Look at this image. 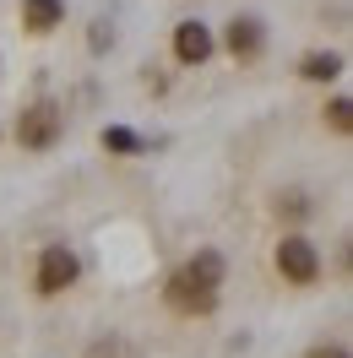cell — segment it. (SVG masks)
Instances as JSON below:
<instances>
[{
  "instance_id": "cell-1",
  "label": "cell",
  "mask_w": 353,
  "mask_h": 358,
  "mask_svg": "<svg viewBox=\"0 0 353 358\" xmlns=\"http://www.w3.org/2000/svg\"><path fill=\"white\" fill-rule=\"evenodd\" d=\"M60 136H66V109H60V103L39 98V103H27V109L17 114V147H22V152H49Z\"/></svg>"
},
{
  "instance_id": "cell-2",
  "label": "cell",
  "mask_w": 353,
  "mask_h": 358,
  "mask_svg": "<svg viewBox=\"0 0 353 358\" xmlns=\"http://www.w3.org/2000/svg\"><path fill=\"white\" fill-rule=\"evenodd\" d=\"M272 261H277V277L293 282V288H315L321 282V250L310 245L305 234H283L277 250H272Z\"/></svg>"
},
{
  "instance_id": "cell-3",
  "label": "cell",
  "mask_w": 353,
  "mask_h": 358,
  "mask_svg": "<svg viewBox=\"0 0 353 358\" xmlns=\"http://www.w3.org/2000/svg\"><path fill=\"white\" fill-rule=\"evenodd\" d=\"M76 255H71L66 245H44L39 250V271H33V288H39V299H60V293L76 282Z\"/></svg>"
},
{
  "instance_id": "cell-4",
  "label": "cell",
  "mask_w": 353,
  "mask_h": 358,
  "mask_svg": "<svg viewBox=\"0 0 353 358\" xmlns=\"http://www.w3.org/2000/svg\"><path fill=\"white\" fill-rule=\"evenodd\" d=\"M163 299H169V310H179V315H212V310H218V293L196 288V282H191L185 271H174V277H169Z\"/></svg>"
},
{
  "instance_id": "cell-5",
  "label": "cell",
  "mask_w": 353,
  "mask_h": 358,
  "mask_svg": "<svg viewBox=\"0 0 353 358\" xmlns=\"http://www.w3.org/2000/svg\"><path fill=\"white\" fill-rule=\"evenodd\" d=\"M212 55V27L207 22H179L174 27V60L179 66H207Z\"/></svg>"
},
{
  "instance_id": "cell-6",
  "label": "cell",
  "mask_w": 353,
  "mask_h": 358,
  "mask_svg": "<svg viewBox=\"0 0 353 358\" xmlns=\"http://www.w3.org/2000/svg\"><path fill=\"white\" fill-rule=\"evenodd\" d=\"M261 44H266V33H261V22H256V17H234V22H228V33H223V49H228L234 60H256V55H261Z\"/></svg>"
},
{
  "instance_id": "cell-7",
  "label": "cell",
  "mask_w": 353,
  "mask_h": 358,
  "mask_svg": "<svg viewBox=\"0 0 353 358\" xmlns=\"http://www.w3.org/2000/svg\"><path fill=\"white\" fill-rule=\"evenodd\" d=\"M66 22V0H22V27L27 33H55V27Z\"/></svg>"
},
{
  "instance_id": "cell-8",
  "label": "cell",
  "mask_w": 353,
  "mask_h": 358,
  "mask_svg": "<svg viewBox=\"0 0 353 358\" xmlns=\"http://www.w3.org/2000/svg\"><path fill=\"white\" fill-rule=\"evenodd\" d=\"M179 271H185L196 288H207V293H218V288H223V255H218V250H196V255H191Z\"/></svg>"
},
{
  "instance_id": "cell-9",
  "label": "cell",
  "mask_w": 353,
  "mask_h": 358,
  "mask_svg": "<svg viewBox=\"0 0 353 358\" xmlns=\"http://www.w3.org/2000/svg\"><path fill=\"white\" fill-rule=\"evenodd\" d=\"M299 76H305V82H331V76H342V55H331V49L305 55V60H299Z\"/></svg>"
},
{
  "instance_id": "cell-10",
  "label": "cell",
  "mask_w": 353,
  "mask_h": 358,
  "mask_svg": "<svg viewBox=\"0 0 353 358\" xmlns=\"http://www.w3.org/2000/svg\"><path fill=\"white\" fill-rule=\"evenodd\" d=\"M104 152H141V136L125 131V125H109L104 131Z\"/></svg>"
},
{
  "instance_id": "cell-11",
  "label": "cell",
  "mask_w": 353,
  "mask_h": 358,
  "mask_svg": "<svg viewBox=\"0 0 353 358\" xmlns=\"http://www.w3.org/2000/svg\"><path fill=\"white\" fill-rule=\"evenodd\" d=\"M321 114H326V125H331L337 136H348V131H353V103H348V98H331Z\"/></svg>"
},
{
  "instance_id": "cell-12",
  "label": "cell",
  "mask_w": 353,
  "mask_h": 358,
  "mask_svg": "<svg viewBox=\"0 0 353 358\" xmlns=\"http://www.w3.org/2000/svg\"><path fill=\"white\" fill-rule=\"evenodd\" d=\"M277 217H293V223H299V217H310V201L299 196V190H288L283 201H277Z\"/></svg>"
},
{
  "instance_id": "cell-13",
  "label": "cell",
  "mask_w": 353,
  "mask_h": 358,
  "mask_svg": "<svg viewBox=\"0 0 353 358\" xmlns=\"http://www.w3.org/2000/svg\"><path fill=\"white\" fill-rule=\"evenodd\" d=\"M310 358H348L342 342H321V348H310Z\"/></svg>"
}]
</instances>
